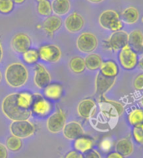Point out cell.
I'll return each instance as SVG.
<instances>
[{
	"label": "cell",
	"mask_w": 143,
	"mask_h": 158,
	"mask_svg": "<svg viewBox=\"0 0 143 158\" xmlns=\"http://www.w3.org/2000/svg\"><path fill=\"white\" fill-rule=\"evenodd\" d=\"M17 93H13L3 98L1 109L7 118L9 120L20 121L29 120L32 115V111H25L22 109L17 102Z\"/></svg>",
	"instance_id": "cell-1"
},
{
	"label": "cell",
	"mask_w": 143,
	"mask_h": 158,
	"mask_svg": "<svg viewBox=\"0 0 143 158\" xmlns=\"http://www.w3.org/2000/svg\"><path fill=\"white\" fill-rule=\"evenodd\" d=\"M5 81L9 87L19 88L26 84L29 79V71L21 63H14L7 67L4 73Z\"/></svg>",
	"instance_id": "cell-2"
},
{
	"label": "cell",
	"mask_w": 143,
	"mask_h": 158,
	"mask_svg": "<svg viewBox=\"0 0 143 158\" xmlns=\"http://www.w3.org/2000/svg\"><path fill=\"white\" fill-rule=\"evenodd\" d=\"M98 20L101 27L106 30L116 32L121 30L123 27V22L121 21L120 14L112 9H107L102 12Z\"/></svg>",
	"instance_id": "cell-3"
},
{
	"label": "cell",
	"mask_w": 143,
	"mask_h": 158,
	"mask_svg": "<svg viewBox=\"0 0 143 158\" xmlns=\"http://www.w3.org/2000/svg\"><path fill=\"white\" fill-rule=\"evenodd\" d=\"M9 130L13 136L25 139L34 134L35 126L29 120L13 121L9 127Z\"/></svg>",
	"instance_id": "cell-4"
},
{
	"label": "cell",
	"mask_w": 143,
	"mask_h": 158,
	"mask_svg": "<svg viewBox=\"0 0 143 158\" xmlns=\"http://www.w3.org/2000/svg\"><path fill=\"white\" fill-rule=\"evenodd\" d=\"M119 63L122 68L126 70H132L138 65V54L127 44L120 50L118 55Z\"/></svg>",
	"instance_id": "cell-5"
},
{
	"label": "cell",
	"mask_w": 143,
	"mask_h": 158,
	"mask_svg": "<svg viewBox=\"0 0 143 158\" xmlns=\"http://www.w3.org/2000/svg\"><path fill=\"white\" fill-rule=\"evenodd\" d=\"M98 38L94 33L85 32L81 33L76 40V47L80 52L91 53L98 47Z\"/></svg>",
	"instance_id": "cell-6"
},
{
	"label": "cell",
	"mask_w": 143,
	"mask_h": 158,
	"mask_svg": "<svg viewBox=\"0 0 143 158\" xmlns=\"http://www.w3.org/2000/svg\"><path fill=\"white\" fill-rule=\"evenodd\" d=\"M128 44V33L123 30L116 31L111 33L106 41H105V48L110 51L116 52L121 50Z\"/></svg>",
	"instance_id": "cell-7"
},
{
	"label": "cell",
	"mask_w": 143,
	"mask_h": 158,
	"mask_svg": "<svg viewBox=\"0 0 143 158\" xmlns=\"http://www.w3.org/2000/svg\"><path fill=\"white\" fill-rule=\"evenodd\" d=\"M66 124L65 112L62 109H58L51 114L47 119L46 127L48 131L51 133L57 134L62 131Z\"/></svg>",
	"instance_id": "cell-8"
},
{
	"label": "cell",
	"mask_w": 143,
	"mask_h": 158,
	"mask_svg": "<svg viewBox=\"0 0 143 158\" xmlns=\"http://www.w3.org/2000/svg\"><path fill=\"white\" fill-rule=\"evenodd\" d=\"M39 53L40 59L48 63H57L62 57L60 48L55 44H47L40 47Z\"/></svg>",
	"instance_id": "cell-9"
},
{
	"label": "cell",
	"mask_w": 143,
	"mask_h": 158,
	"mask_svg": "<svg viewBox=\"0 0 143 158\" xmlns=\"http://www.w3.org/2000/svg\"><path fill=\"white\" fill-rule=\"evenodd\" d=\"M51 108H52V105L49 102V100L43 98L39 93L34 94L33 103L31 106L32 112L38 116L44 117L50 113Z\"/></svg>",
	"instance_id": "cell-10"
},
{
	"label": "cell",
	"mask_w": 143,
	"mask_h": 158,
	"mask_svg": "<svg viewBox=\"0 0 143 158\" xmlns=\"http://www.w3.org/2000/svg\"><path fill=\"white\" fill-rule=\"evenodd\" d=\"M32 41L29 36L24 33H19L13 37L11 40V47L17 53H24L31 48Z\"/></svg>",
	"instance_id": "cell-11"
},
{
	"label": "cell",
	"mask_w": 143,
	"mask_h": 158,
	"mask_svg": "<svg viewBox=\"0 0 143 158\" xmlns=\"http://www.w3.org/2000/svg\"><path fill=\"white\" fill-rule=\"evenodd\" d=\"M34 82L36 87L40 89H44L51 82V75L50 72L41 63H38L34 67Z\"/></svg>",
	"instance_id": "cell-12"
},
{
	"label": "cell",
	"mask_w": 143,
	"mask_h": 158,
	"mask_svg": "<svg viewBox=\"0 0 143 158\" xmlns=\"http://www.w3.org/2000/svg\"><path fill=\"white\" fill-rule=\"evenodd\" d=\"M97 104L92 98H85L79 102L77 106V113L84 119H91L96 112Z\"/></svg>",
	"instance_id": "cell-13"
},
{
	"label": "cell",
	"mask_w": 143,
	"mask_h": 158,
	"mask_svg": "<svg viewBox=\"0 0 143 158\" xmlns=\"http://www.w3.org/2000/svg\"><path fill=\"white\" fill-rule=\"evenodd\" d=\"M115 82H116L115 77H107L101 73H98L95 82L96 93L100 97L105 96V93H108L112 88Z\"/></svg>",
	"instance_id": "cell-14"
},
{
	"label": "cell",
	"mask_w": 143,
	"mask_h": 158,
	"mask_svg": "<svg viewBox=\"0 0 143 158\" xmlns=\"http://www.w3.org/2000/svg\"><path fill=\"white\" fill-rule=\"evenodd\" d=\"M101 99L100 101V105L103 112H105L106 113L111 114L113 116H117V117H120L123 113L125 110L123 104H121L117 101L109 100L105 96H101Z\"/></svg>",
	"instance_id": "cell-15"
},
{
	"label": "cell",
	"mask_w": 143,
	"mask_h": 158,
	"mask_svg": "<svg viewBox=\"0 0 143 158\" xmlns=\"http://www.w3.org/2000/svg\"><path fill=\"white\" fill-rule=\"evenodd\" d=\"M64 136L67 140L74 141L85 134V130L82 125L77 121H71L67 123L62 130Z\"/></svg>",
	"instance_id": "cell-16"
},
{
	"label": "cell",
	"mask_w": 143,
	"mask_h": 158,
	"mask_svg": "<svg viewBox=\"0 0 143 158\" xmlns=\"http://www.w3.org/2000/svg\"><path fill=\"white\" fill-rule=\"evenodd\" d=\"M65 27L69 33L80 32L85 25V19L77 12H74L65 19Z\"/></svg>",
	"instance_id": "cell-17"
},
{
	"label": "cell",
	"mask_w": 143,
	"mask_h": 158,
	"mask_svg": "<svg viewBox=\"0 0 143 158\" xmlns=\"http://www.w3.org/2000/svg\"><path fill=\"white\" fill-rule=\"evenodd\" d=\"M63 22L60 17L57 15H50L44 19L43 27L49 35L52 36L55 32H57L60 28Z\"/></svg>",
	"instance_id": "cell-18"
},
{
	"label": "cell",
	"mask_w": 143,
	"mask_h": 158,
	"mask_svg": "<svg viewBox=\"0 0 143 158\" xmlns=\"http://www.w3.org/2000/svg\"><path fill=\"white\" fill-rule=\"evenodd\" d=\"M128 45L137 53L143 52V33L139 29H136L128 33Z\"/></svg>",
	"instance_id": "cell-19"
},
{
	"label": "cell",
	"mask_w": 143,
	"mask_h": 158,
	"mask_svg": "<svg viewBox=\"0 0 143 158\" xmlns=\"http://www.w3.org/2000/svg\"><path fill=\"white\" fill-rule=\"evenodd\" d=\"M94 141L92 138L86 136H81L74 140V150L79 152L85 154L89 151L93 149Z\"/></svg>",
	"instance_id": "cell-20"
},
{
	"label": "cell",
	"mask_w": 143,
	"mask_h": 158,
	"mask_svg": "<svg viewBox=\"0 0 143 158\" xmlns=\"http://www.w3.org/2000/svg\"><path fill=\"white\" fill-rule=\"evenodd\" d=\"M121 21L127 24H134L137 22L140 18V13L135 7H127L120 14Z\"/></svg>",
	"instance_id": "cell-21"
},
{
	"label": "cell",
	"mask_w": 143,
	"mask_h": 158,
	"mask_svg": "<svg viewBox=\"0 0 143 158\" xmlns=\"http://www.w3.org/2000/svg\"><path fill=\"white\" fill-rule=\"evenodd\" d=\"M63 87L59 83H50L44 88V95L47 99L57 101L62 97Z\"/></svg>",
	"instance_id": "cell-22"
},
{
	"label": "cell",
	"mask_w": 143,
	"mask_h": 158,
	"mask_svg": "<svg viewBox=\"0 0 143 158\" xmlns=\"http://www.w3.org/2000/svg\"><path fill=\"white\" fill-rule=\"evenodd\" d=\"M100 73L107 77H115L118 75L119 68L115 61H104L100 68Z\"/></svg>",
	"instance_id": "cell-23"
},
{
	"label": "cell",
	"mask_w": 143,
	"mask_h": 158,
	"mask_svg": "<svg viewBox=\"0 0 143 158\" xmlns=\"http://www.w3.org/2000/svg\"><path fill=\"white\" fill-rule=\"evenodd\" d=\"M52 11L57 16H63L68 14L71 8L69 0H53L51 3Z\"/></svg>",
	"instance_id": "cell-24"
},
{
	"label": "cell",
	"mask_w": 143,
	"mask_h": 158,
	"mask_svg": "<svg viewBox=\"0 0 143 158\" xmlns=\"http://www.w3.org/2000/svg\"><path fill=\"white\" fill-rule=\"evenodd\" d=\"M116 151L123 156H129L134 152V146L129 138H121L116 142Z\"/></svg>",
	"instance_id": "cell-25"
},
{
	"label": "cell",
	"mask_w": 143,
	"mask_h": 158,
	"mask_svg": "<svg viewBox=\"0 0 143 158\" xmlns=\"http://www.w3.org/2000/svg\"><path fill=\"white\" fill-rule=\"evenodd\" d=\"M17 102L21 106V108L25 111H31V106L33 103L34 95L28 92L17 93Z\"/></svg>",
	"instance_id": "cell-26"
},
{
	"label": "cell",
	"mask_w": 143,
	"mask_h": 158,
	"mask_svg": "<svg viewBox=\"0 0 143 158\" xmlns=\"http://www.w3.org/2000/svg\"><path fill=\"white\" fill-rule=\"evenodd\" d=\"M85 68L91 71H96L101 68L103 59L99 54L96 53H91L85 58Z\"/></svg>",
	"instance_id": "cell-27"
},
{
	"label": "cell",
	"mask_w": 143,
	"mask_h": 158,
	"mask_svg": "<svg viewBox=\"0 0 143 158\" xmlns=\"http://www.w3.org/2000/svg\"><path fill=\"white\" fill-rule=\"evenodd\" d=\"M69 69L74 73L80 74L84 73L86 68H85V58L81 57H72L69 63Z\"/></svg>",
	"instance_id": "cell-28"
},
{
	"label": "cell",
	"mask_w": 143,
	"mask_h": 158,
	"mask_svg": "<svg viewBox=\"0 0 143 158\" xmlns=\"http://www.w3.org/2000/svg\"><path fill=\"white\" fill-rule=\"evenodd\" d=\"M128 123L132 126H136L143 123V109L134 108L129 112L127 116Z\"/></svg>",
	"instance_id": "cell-29"
},
{
	"label": "cell",
	"mask_w": 143,
	"mask_h": 158,
	"mask_svg": "<svg viewBox=\"0 0 143 158\" xmlns=\"http://www.w3.org/2000/svg\"><path fill=\"white\" fill-rule=\"evenodd\" d=\"M5 146L8 148V150L11 151V152H18L22 148V139L12 135L7 138Z\"/></svg>",
	"instance_id": "cell-30"
},
{
	"label": "cell",
	"mask_w": 143,
	"mask_h": 158,
	"mask_svg": "<svg viewBox=\"0 0 143 158\" xmlns=\"http://www.w3.org/2000/svg\"><path fill=\"white\" fill-rule=\"evenodd\" d=\"M37 3H38L37 11L39 14L45 17L51 15L53 13L52 6L49 0H37Z\"/></svg>",
	"instance_id": "cell-31"
},
{
	"label": "cell",
	"mask_w": 143,
	"mask_h": 158,
	"mask_svg": "<svg viewBox=\"0 0 143 158\" xmlns=\"http://www.w3.org/2000/svg\"><path fill=\"white\" fill-rule=\"evenodd\" d=\"M23 59L27 64H35L39 60V50L30 48L23 53Z\"/></svg>",
	"instance_id": "cell-32"
},
{
	"label": "cell",
	"mask_w": 143,
	"mask_h": 158,
	"mask_svg": "<svg viewBox=\"0 0 143 158\" xmlns=\"http://www.w3.org/2000/svg\"><path fill=\"white\" fill-rule=\"evenodd\" d=\"M132 137L137 144L143 145V123L133 127Z\"/></svg>",
	"instance_id": "cell-33"
},
{
	"label": "cell",
	"mask_w": 143,
	"mask_h": 158,
	"mask_svg": "<svg viewBox=\"0 0 143 158\" xmlns=\"http://www.w3.org/2000/svg\"><path fill=\"white\" fill-rule=\"evenodd\" d=\"M14 8L13 0H0V13L3 14H10Z\"/></svg>",
	"instance_id": "cell-34"
},
{
	"label": "cell",
	"mask_w": 143,
	"mask_h": 158,
	"mask_svg": "<svg viewBox=\"0 0 143 158\" xmlns=\"http://www.w3.org/2000/svg\"><path fill=\"white\" fill-rule=\"evenodd\" d=\"M133 87L136 90H143V73H141L136 77L133 81Z\"/></svg>",
	"instance_id": "cell-35"
},
{
	"label": "cell",
	"mask_w": 143,
	"mask_h": 158,
	"mask_svg": "<svg viewBox=\"0 0 143 158\" xmlns=\"http://www.w3.org/2000/svg\"><path fill=\"white\" fill-rule=\"evenodd\" d=\"M65 158H85L84 157V154L79 152L77 151H70L65 155Z\"/></svg>",
	"instance_id": "cell-36"
},
{
	"label": "cell",
	"mask_w": 143,
	"mask_h": 158,
	"mask_svg": "<svg viewBox=\"0 0 143 158\" xmlns=\"http://www.w3.org/2000/svg\"><path fill=\"white\" fill-rule=\"evenodd\" d=\"M84 157L85 158H101V155H100V153L97 152L96 150H92L89 151L86 153L84 154Z\"/></svg>",
	"instance_id": "cell-37"
},
{
	"label": "cell",
	"mask_w": 143,
	"mask_h": 158,
	"mask_svg": "<svg viewBox=\"0 0 143 158\" xmlns=\"http://www.w3.org/2000/svg\"><path fill=\"white\" fill-rule=\"evenodd\" d=\"M8 148L5 145L0 143V158H8Z\"/></svg>",
	"instance_id": "cell-38"
},
{
	"label": "cell",
	"mask_w": 143,
	"mask_h": 158,
	"mask_svg": "<svg viewBox=\"0 0 143 158\" xmlns=\"http://www.w3.org/2000/svg\"><path fill=\"white\" fill-rule=\"evenodd\" d=\"M106 158H125V156H123L121 154H120V153L117 152L116 151V152L109 153Z\"/></svg>",
	"instance_id": "cell-39"
},
{
	"label": "cell",
	"mask_w": 143,
	"mask_h": 158,
	"mask_svg": "<svg viewBox=\"0 0 143 158\" xmlns=\"http://www.w3.org/2000/svg\"><path fill=\"white\" fill-rule=\"evenodd\" d=\"M138 67L140 68V69H141L143 71V55L142 57H141L139 61H138Z\"/></svg>",
	"instance_id": "cell-40"
},
{
	"label": "cell",
	"mask_w": 143,
	"mask_h": 158,
	"mask_svg": "<svg viewBox=\"0 0 143 158\" xmlns=\"http://www.w3.org/2000/svg\"><path fill=\"white\" fill-rule=\"evenodd\" d=\"M3 57V47H2V44H1V42H0V62L2 61Z\"/></svg>",
	"instance_id": "cell-41"
},
{
	"label": "cell",
	"mask_w": 143,
	"mask_h": 158,
	"mask_svg": "<svg viewBox=\"0 0 143 158\" xmlns=\"http://www.w3.org/2000/svg\"><path fill=\"white\" fill-rule=\"evenodd\" d=\"M87 1H89L90 3H101V2H103L104 0H87Z\"/></svg>",
	"instance_id": "cell-42"
},
{
	"label": "cell",
	"mask_w": 143,
	"mask_h": 158,
	"mask_svg": "<svg viewBox=\"0 0 143 158\" xmlns=\"http://www.w3.org/2000/svg\"><path fill=\"white\" fill-rule=\"evenodd\" d=\"M13 1L16 4H22V3H24L25 2V0H13Z\"/></svg>",
	"instance_id": "cell-43"
},
{
	"label": "cell",
	"mask_w": 143,
	"mask_h": 158,
	"mask_svg": "<svg viewBox=\"0 0 143 158\" xmlns=\"http://www.w3.org/2000/svg\"><path fill=\"white\" fill-rule=\"evenodd\" d=\"M140 102H141V106H142V107H143V97L141 98Z\"/></svg>",
	"instance_id": "cell-44"
},
{
	"label": "cell",
	"mask_w": 143,
	"mask_h": 158,
	"mask_svg": "<svg viewBox=\"0 0 143 158\" xmlns=\"http://www.w3.org/2000/svg\"><path fill=\"white\" fill-rule=\"evenodd\" d=\"M2 78H3V74L1 73V71H0V82L2 81Z\"/></svg>",
	"instance_id": "cell-45"
},
{
	"label": "cell",
	"mask_w": 143,
	"mask_h": 158,
	"mask_svg": "<svg viewBox=\"0 0 143 158\" xmlns=\"http://www.w3.org/2000/svg\"><path fill=\"white\" fill-rule=\"evenodd\" d=\"M142 19V20H141V21H142V23H143V18H142V19Z\"/></svg>",
	"instance_id": "cell-46"
}]
</instances>
